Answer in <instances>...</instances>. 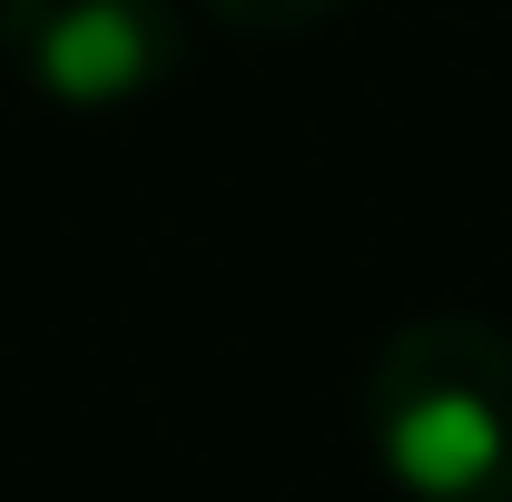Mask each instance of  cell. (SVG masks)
<instances>
[{
  "instance_id": "7a4b0ae2",
  "label": "cell",
  "mask_w": 512,
  "mask_h": 502,
  "mask_svg": "<svg viewBox=\"0 0 512 502\" xmlns=\"http://www.w3.org/2000/svg\"><path fill=\"white\" fill-rule=\"evenodd\" d=\"M0 60L50 109H138L188 69L178 0H0Z\"/></svg>"
},
{
  "instance_id": "6da1fadb",
  "label": "cell",
  "mask_w": 512,
  "mask_h": 502,
  "mask_svg": "<svg viewBox=\"0 0 512 502\" xmlns=\"http://www.w3.org/2000/svg\"><path fill=\"white\" fill-rule=\"evenodd\" d=\"M355 424L404 502H512V335L493 315H404L365 365Z\"/></svg>"
},
{
  "instance_id": "3957f363",
  "label": "cell",
  "mask_w": 512,
  "mask_h": 502,
  "mask_svg": "<svg viewBox=\"0 0 512 502\" xmlns=\"http://www.w3.org/2000/svg\"><path fill=\"white\" fill-rule=\"evenodd\" d=\"M227 30H247V40H296V30H316V20H335L345 0H207Z\"/></svg>"
}]
</instances>
